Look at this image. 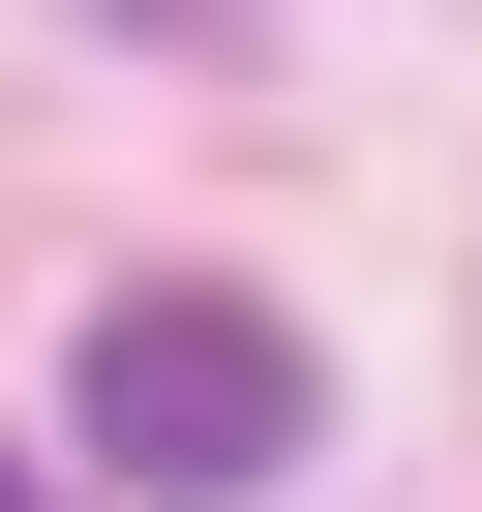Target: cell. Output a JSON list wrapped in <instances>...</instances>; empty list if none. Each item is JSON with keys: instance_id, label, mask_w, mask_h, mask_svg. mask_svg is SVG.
I'll return each instance as SVG.
<instances>
[{"instance_id": "6da1fadb", "label": "cell", "mask_w": 482, "mask_h": 512, "mask_svg": "<svg viewBox=\"0 0 482 512\" xmlns=\"http://www.w3.org/2000/svg\"><path fill=\"white\" fill-rule=\"evenodd\" d=\"M61 422H91V482H151V512H241V482H302V332L272 302H211V272H151V302H91V362H61Z\"/></svg>"}, {"instance_id": "7a4b0ae2", "label": "cell", "mask_w": 482, "mask_h": 512, "mask_svg": "<svg viewBox=\"0 0 482 512\" xmlns=\"http://www.w3.org/2000/svg\"><path fill=\"white\" fill-rule=\"evenodd\" d=\"M0 512H61V482H31V452H0Z\"/></svg>"}]
</instances>
